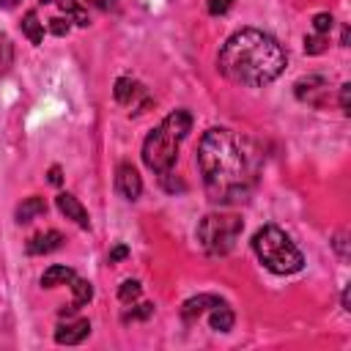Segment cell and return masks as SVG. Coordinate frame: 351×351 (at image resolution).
<instances>
[{
  "instance_id": "10",
  "label": "cell",
  "mask_w": 351,
  "mask_h": 351,
  "mask_svg": "<svg viewBox=\"0 0 351 351\" xmlns=\"http://www.w3.org/2000/svg\"><path fill=\"white\" fill-rule=\"evenodd\" d=\"M55 203H58V208H60V214H63L66 219H74L80 228H88V225H90L88 211L82 208V203H80L71 192H60V195L55 197Z\"/></svg>"
},
{
  "instance_id": "11",
  "label": "cell",
  "mask_w": 351,
  "mask_h": 351,
  "mask_svg": "<svg viewBox=\"0 0 351 351\" xmlns=\"http://www.w3.org/2000/svg\"><path fill=\"white\" fill-rule=\"evenodd\" d=\"M217 302H219V296H214V293H200V296H195V299H186L184 307H181V318H184L186 324H192V321H197L203 313H208V307L217 304Z\"/></svg>"
},
{
  "instance_id": "4",
  "label": "cell",
  "mask_w": 351,
  "mask_h": 351,
  "mask_svg": "<svg viewBox=\"0 0 351 351\" xmlns=\"http://www.w3.org/2000/svg\"><path fill=\"white\" fill-rule=\"evenodd\" d=\"M252 250H255L258 261L274 274H296L304 266V258H302L299 247L277 225H263L252 236Z\"/></svg>"
},
{
  "instance_id": "17",
  "label": "cell",
  "mask_w": 351,
  "mask_h": 351,
  "mask_svg": "<svg viewBox=\"0 0 351 351\" xmlns=\"http://www.w3.org/2000/svg\"><path fill=\"white\" fill-rule=\"evenodd\" d=\"M22 33L30 38V44H41L44 38V25H41V16L36 8H30L25 16H22Z\"/></svg>"
},
{
  "instance_id": "29",
  "label": "cell",
  "mask_w": 351,
  "mask_h": 351,
  "mask_svg": "<svg viewBox=\"0 0 351 351\" xmlns=\"http://www.w3.org/2000/svg\"><path fill=\"white\" fill-rule=\"evenodd\" d=\"M16 3H19V0H0V5H3V8H14Z\"/></svg>"
},
{
  "instance_id": "19",
  "label": "cell",
  "mask_w": 351,
  "mask_h": 351,
  "mask_svg": "<svg viewBox=\"0 0 351 351\" xmlns=\"http://www.w3.org/2000/svg\"><path fill=\"white\" fill-rule=\"evenodd\" d=\"M140 293H143V288H140L137 280H123V282H121V291H118V299H121L123 304H132V302L140 299Z\"/></svg>"
},
{
  "instance_id": "28",
  "label": "cell",
  "mask_w": 351,
  "mask_h": 351,
  "mask_svg": "<svg viewBox=\"0 0 351 351\" xmlns=\"http://www.w3.org/2000/svg\"><path fill=\"white\" fill-rule=\"evenodd\" d=\"M90 5H99V8H107V5H112L115 0H88Z\"/></svg>"
},
{
  "instance_id": "12",
  "label": "cell",
  "mask_w": 351,
  "mask_h": 351,
  "mask_svg": "<svg viewBox=\"0 0 351 351\" xmlns=\"http://www.w3.org/2000/svg\"><path fill=\"white\" fill-rule=\"evenodd\" d=\"M206 315H208V326L214 332H230V326H233V310H230V304L225 299H219L217 304H211Z\"/></svg>"
},
{
  "instance_id": "22",
  "label": "cell",
  "mask_w": 351,
  "mask_h": 351,
  "mask_svg": "<svg viewBox=\"0 0 351 351\" xmlns=\"http://www.w3.org/2000/svg\"><path fill=\"white\" fill-rule=\"evenodd\" d=\"M329 30H332V14H315L313 16V33H324V36H329Z\"/></svg>"
},
{
  "instance_id": "21",
  "label": "cell",
  "mask_w": 351,
  "mask_h": 351,
  "mask_svg": "<svg viewBox=\"0 0 351 351\" xmlns=\"http://www.w3.org/2000/svg\"><path fill=\"white\" fill-rule=\"evenodd\" d=\"M154 313V304H148V302H143V304H129V310L123 313V321L129 324V321H140V318H148Z\"/></svg>"
},
{
  "instance_id": "2",
  "label": "cell",
  "mask_w": 351,
  "mask_h": 351,
  "mask_svg": "<svg viewBox=\"0 0 351 351\" xmlns=\"http://www.w3.org/2000/svg\"><path fill=\"white\" fill-rule=\"evenodd\" d=\"M288 55L280 41L263 30L241 27L236 30L217 55V69L236 85L261 88L274 82L285 71Z\"/></svg>"
},
{
  "instance_id": "8",
  "label": "cell",
  "mask_w": 351,
  "mask_h": 351,
  "mask_svg": "<svg viewBox=\"0 0 351 351\" xmlns=\"http://www.w3.org/2000/svg\"><path fill=\"white\" fill-rule=\"evenodd\" d=\"M115 189L126 197V200H137L140 192H143V178L140 173L129 165V162H121L118 170H115Z\"/></svg>"
},
{
  "instance_id": "24",
  "label": "cell",
  "mask_w": 351,
  "mask_h": 351,
  "mask_svg": "<svg viewBox=\"0 0 351 351\" xmlns=\"http://www.w3.org/2000/svg\"><path fill=\"white\" fill-rule=\"evenodd\" d=\"M348 90H351V85L346 82V85H340V110H343V115H348L351 112V107H348Z\"/></svg>"
},
{
  "instance_id": "9",
  "label": "cell",
  "mask_w": 351,
  "mask_h": 351,
  "mask_svg": "<svg viewBox=\"0 0 351 351\" xmlns=\"http://www.w3.org/2000/svg\"><path fill=\"white\" fill-rule=\"evenodd\" d=\"M296 99H302V101H307V104H313V107H321L324 104V93L329 90V82L324 80V77H304V80H299L296 85Z\"/></svg>"
},
{
  "instance_id": "15",
  "label": "cell",
  "mask_w": 351,
  "mask_h": 351,
  "mask_svg": "<svg viewBox=\"0 0 351 351\" xmlns=\"http://www.w3.org/2000/svg\"><path fill=\"white\" fill-rule=\"evenodd\" d=\"M44 211H47L44 197L30 195V197H25V200L16 206V222H19V225H22V222H30L33 217H38V214H44Z\"/></svg>"
},
{
  "instance_id": "13",
  "label": "cell",
  "mask_w": 351,
  "mask_h": 351,
  "mask_svg": "<svg viewBox=\"0 0 351 351\" xmlns=\"http://www.w3.org/2000/svg\"><path fill=\"white\" fill-rule=\"evenodd\" d=\"M63 247V236L58 230H47V233H38L27 241V252L30 255H47L52 250H60Z\"/></svg>"
},
{
  "instance_id": "20",
  "label": "cell",
  "mask_w": 351,
  "mask_h": 351,
  "mask_svg": "<svg viewBox=\"0 0 351 351\" xmlns=\"http://www.w3.org/2000/svg\"><path fill=\"white\" fill-rule=\"evenodd\" d=\"M326 41H329V36H324V33H310V36H304V52H307V55H318V52L326 49Z\"/></svg>"
},
{
  "instance_id": "7",
  "label": "cell",
  "mask_w": 351,
  "mask_h": 351,
  "mask_svg": "<svg viewBox=\"0 0 351 351\" xmlns=\"http://www.w3.org/2000/svg\"><path fill=\"white\" fill-rule=\"evenodd\" d=\"M60 318H66V321H60L58 329H55V340H58L60 346H77V343H82V340L90 335L88 318H74V315H60Z\"/></svg>"
},
{
  "instance_id": "27",
  "label": "cell",
  "mask_w": 351,
  "mask_h": 351,
  "mask_svg": "<svg viewBox=\"0 0 351 351\" xmlns=\"http://www.w3.org/2000/svg\"><path fill=\"white\" fill-rule=\"evenodd\" d=\"M49 181H52V184H60V167H52V170H49Z\"/></svg>"
},
{
  "instance_id": "16",
  "label": "cell",
  "mask_w": 351,
  "mask_h": 351,
  "mask_svg": "<svg viewBox=\"0 0 351 351\" xmlns=\"http://www.w3.org/2000/svg\"><path fill=\"white\" fill-rule=\"evenodd\" d=\"M115 99L121 101V104H126V107H132V101L137 99V96H143V85L140 82H134V80H129V77H121L118 82H115Z\"/></svg>"
},
{
  "instance_id": "25",
  "label": "cell",
  "mask_w": 351,
  "mask_h": 351,
  "mask_svg": "<svg viewBox=\"0 0 351 351\" xmlns=\"http://www.w3.org/2000/svg\"><path fill=\"white\" fill-rule=\"evenodd\" d=\"M126 255H129V250H126L123 244H118V247H112V250H110V255H107V261H110V263H115V261H123Z\"/></svg>"
},
{
  "instance_id": "5",
  "label": "cell",
  "mask_w": 351,
  "mask_h": 351,
  "mask_svg": "<svg viewBox=\"0 0 351 351\" xmlns=\"http://www.w3.org/2000/svg\"><path fill=\"white\" fill-rule=\"evenodd\" d=\"M241 230H244L241 217L214 211L197 222V244L203 247L206 255H228L236 247Z\"/></svg>"
},
{
  "instance_id": "6",
  "label": "cell",
  "mask_w": 351,
  "mask_h": 351,
  "mask_svg": "<svg viewBox=\"0 0 351 351\" xmlns=\"http://www.w3.org/2000/svg\"><path fill=\"white\" fill-rule=\"evenodd\" d=\"M38 3H41V8H52L55 11L52 16L41 19L44 30H49L55 36H66L71 22L80 25V27L88 25V14H85V8L77 0H38Z\"/></svg>"
},
{
  "instance_id": "26",
  "label": "cell",
  "mask_w": 351,
  "mask_h": 351,
  "mask_svg": "<svg viewBox=\"0 0 351 351\" xmlns=\"http://www.w3.org/2000/svg\"><path fill=\"white\" fill-rule=\"evenodd\" d=\"M332 244H335V250H337V252H340V255H343V258H346V236H343V233H340V236H337V239H335V241H332Z\"/></svg>"
},
{
  "instance_id": "14",
  "label": "cell",
  "mask_w": 351,
  "mask_h": 351,
  "mask_svg": "<svg viewBox=\"0 0 351 351\" xmlns=\"http://www.w3.org/2000/svg\"><path fill=\"white\" fill-rule=\"evenodd\" d=\"M69 285H71V291H74V302H71V307H69V310H63L60 315H74L82 304H88V302L93 299V288H90V282H88V280H82V277H77V274H74V280H71Z\"/></svg>"
},
{
  "instance_id": "18",
  "label": "cell",
  "mask_w": 351,
  "mask_h": 351,
  "mask_svg": "<svg viewBox=\"0 0 351 351\" xmlns=\"http://www.w3.org/2000/svg\"><path fill=\"white\" fill-rule=\"evenodd\" d=\"M74 274H77V271L69 269V266H49V269L44 271V277H41V285H44V288H58V285L71 282Z\"/></svg>"
},
{
  "instance_id": "3",
  "label": "cell",
  "mask_w": 351,
  "mask_h": 351,
  "mask_svg": "<svg viewBox=\"0 0 351 351\" xmlns=\"http://www.w3.org/2000/svg\"><path fill=\"white\" fill-rule=\"evenodd\" d=\"M192 132V115L186 110H176L170 112L143 143V162L148 170L154 173H167L173 170L176 159H178V148L186 140V134Z\"/></svg>"
},
{
  "instance_id": "1",
  "label": "cell",
  "mask_w": 351,
  "mask_h": 351,
  "mask_svg": "<svg viewBox=\"0 0 351 351\" xmlns=\"http://www.w3.org/2000/svg\"><path fill=\"white\" fill-rule=\"evenodd\" d=\"M197 167L208 200L219 206H233L244 203L252 195L261 159L247 137L236 134L233 129L214 126L200 137Z\"/></svg>"
},
{
  "instance_id": "23",
  "label": "cell",
  "mask_w": 351,
  "mask_h": 351,
  "mask_svg": "<svg viewBox=\"0 0 351 351\" xmlns=\"http://www.w3.org/2000/svg\"><path fill=\"white\" fill-rule=\"evenodd\" d=\"M206 5H208V14H214V16H222V14H225V11L233 5V0H208Z\"/></svg>"
}]
</instances>
